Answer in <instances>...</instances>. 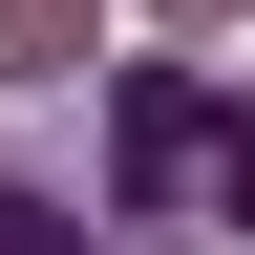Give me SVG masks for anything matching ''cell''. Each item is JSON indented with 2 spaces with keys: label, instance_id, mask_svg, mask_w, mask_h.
Returning a JSON list of instances; mask_svg holds the SVG:
<instances>
[{
  "label": "cell",
  "instance_id": "cell-1",
  "mask_svg": "<svg viewBox=\"0 0 255 255\" xmlns=\"http://www.w3.org/2000/svg\"><path fill=\"white\" fill-rule=\"evenodd\" d=\"M107 213L149 255H255V85L128 64V85H107Z\"/></svg>",
  "mask_w": 255,
  "mask_h": 255
},
{
  "label": "cell",
  "instance_id": "cell-2",
  "mask_svg": "<svg viewBox=\"0 0 255 255\" xmlns=\"http://www.w3.org/2000/svg\"><path fill=\"white\" fill-rule=\"evenodd\" d=\"M85 64V0H0V85H64Z\"/></svg>",
  "mask_w": 255,
  "mask_h": 255
},
{
  "label": "cell",
  "instance_id": "cell-3",
  "mask_svg": "<svg viewBox=\"0 0 255 255\" xmlns=\"http://www.w3.org/2000/svg\"><path fill=\"white\" fill-rule=\"evenodd\" d=\"M0 255H107V234H85V213H64L43 170H21V149H0Z\"/></svg>",
  "mask_w": 255,
  "mask_h": 255
},
{
  "label": "cell",
  "instance_id": "cell-4",
  "mask_svg": "<svg viewBox=\"0 0 255 255\" xmlns=\"http://www.w3.org/2000/svg\"><path fill=\"white\" fill-rule=\"evenodd\" d=\"M170 21H234V0H170Z\"/></svg>",
  "mask_w": 255,
  "mask_h": 255
}]
</instances>
